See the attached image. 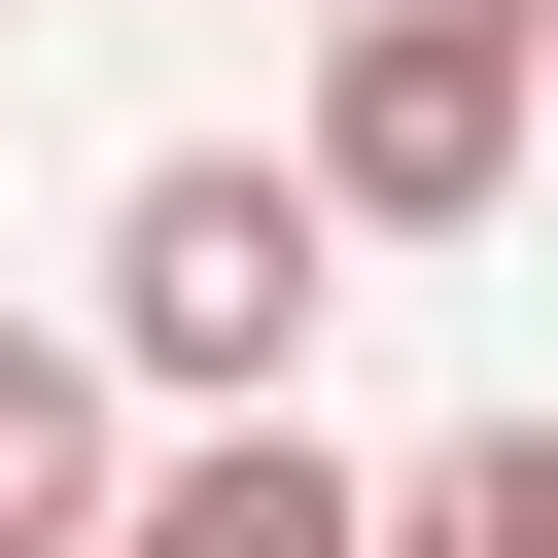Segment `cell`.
<instances>
[{"label": "cell", "instance_id": "cell-3", "mask_svg": "<svg viewBox=\"0 0 558 558\" xmlns=\"http://www.w3.org/2000/svg\"><path fill=\"white\" fill-rule=\"evenodd\" d=\"M140 558H384V488L314 418H209V453H140Z\"/></svg>", "mask_w": 558, "mask_h": 558}, {"label": "cell", "instance_id": "cell-5", "mask_svg": "<svg viewBox=\"0 0 558 558\" xmlns=\"http://www.w3.org/2000/svg\"><path fill=\"white\" fill-rule=\"evenodd\" d=\"M384 558H558V418H453V453L384 488Z\"/></svg>", "mask_w": 558, "mask_h": 558}, {"label": "cell", "instance_id": "cell-4", "mask_svg": "<svg viewBox=\"0 0 558 558\" xmlns=\"http://www.w3.org/2000/svg\"><path fill=\"white\" fill-rule=\"evenodd\" d=\"M0 558H140V453H105V349L0 314Z\"/></svg>", "mask_w": 558, "mask_h": 558}, {"label": "cell", "instance_id": "cell-1", "mask_svg": "<svg viewBox=\"0 0 558 558\" xmlns=\"http://www.w3.org/2000/svg\"><path fill=\"white\" fill-rule=\"evenodd\" d=\"M314 279H349V209H314L279 140H174V174L105 209V384H174V418H279Z\"/></svg>", "mask_w": 558, "mask_h": 558}, {"label": "cell", "instance_id": "cell-2", "mask_svg": "<svg viewBox=\"0 0 558 558\" xmlns=\"http://www.w3.org/2000/svg\"><path fill=\"white\" fill-rule=\"evenodd\" d=\"M523 70H558V0H349L314 35V209L349 244H488L523 209Z\"/></svg>", "mask_w": 558, "mask_h": 558}]
</instances>
